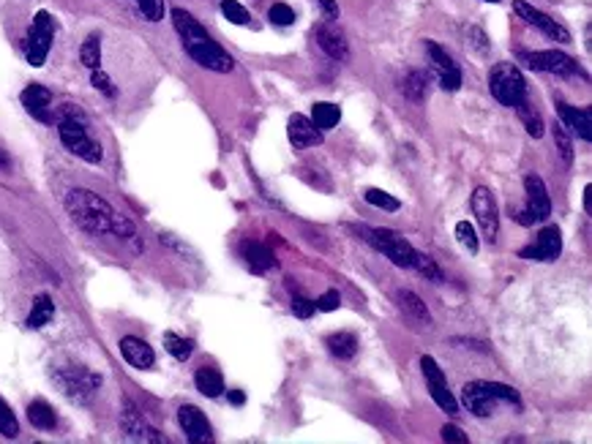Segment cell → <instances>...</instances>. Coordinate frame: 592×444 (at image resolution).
Returning <instances> with one entry per match:
<instances>
[{"instance_id":"cell-37","label":"cell","mask_w":592,"mask_h":444,"mask_svg":"<svg viewBox=\"0 0 592 444\" xmlns=\"http://www.w3.org/2000/svg\"><path fill=\"white\" fill-rule=\"evenodd\" d=\"M218 9L233 25H249V12L238 4V0H218Z\"/></svg>"},{"instance_id":"cell-27","label":"cell","mask_w":592,"mask_h":444,"mask_svg":"<svg viewBox=\"0 0 592 444\" xmlns=\"http://www.w3.org/2000/svg\"><path fill=\"white\" fill-rule=\"evenodd\" d=\"M52 319H55V303H52V298H50V294H39V298L33 300V308H30L25 324H28L30 330H39V327L50 324Z\"/></svg>"},{"instance_id":"cell-34","label":"cell","mask_w":592,"mask_h":444,"mask_svg":"<svg viewBox=\"0 0 592 444\" xmlns=\"http://www.w3.org/2000/svg\"><path fill=\"white\" fill-rule=\"evenodd\" d=\"M413 268H415L426 281H431V284H442V281H446V273H442V268L434 262V259H431L429 253L415 251V262H413Z\"/></svg>"},{"instance_id":"cell-23","label":"cell","mask_w":592,"mask_h":444,"mask_svg":"<svg viewBox=\"0 0 592 444\" xmlns=\"http://www.w3.org/2000/svg\"><path fill=\"white\" fill-rule=\"evenodd\" d=\"M557 113H560V123L565 129H571L579 139L589 142L592 139V121H589V109H579L571 106L565 101H557Z\"/></svg>"},{"instance_id":"cell-4","label":"cell","mask_w":592,"mask_h":444,"mask_svg":"<svg viewBox=\"0 0 592 444\" xmlns=\"http://www.w3.org/2000/svg\"><path fill=\"white\" fill-rule=\"evenodd\" d=\"M52 382L60 393L74 403H91V398L101 390V377L83 365H63L52 371Z\"/></svg>"},{"instance_id":"cell-43","label":"cell","mask_w":592,"mask_h":444,"mask_svg":"<svg viewBox=\"0 0 592 444\" xmlns=\"http://www.w3.org/2000/svg\"><path fill=\"white\" fill-rule=\"evenodd\" d=\"M467 47H472L478 55H486V52H489V39H486V33L480 30L478 25H472V27L467 30Z\"/></svg>"},{"instance_id":"cell-44","label":"cell","mask_w":592,"mask_h":444,"mask_svg":"<svg viewBox=\"0 0 592 444\" xmlns=\"http://www.w3.org/2000/svg\"><path fill=\"white\" fill-rule=\"evenodd\" d=\"M314 311H317L314 300L304 298V294H298V292L292 294V314H295V316H301V319H312V316H314Z\"/></svg>"},{"instance_id":"cell-17","label":"cell","mask_w":592,"mask_h":444,"mask_svg":"<svg viewBox=\"0 0 592 444\" xmlns=\"http://www.w3.org/2000/svg\"><path fill=\"white\" fill-rule=\"evenodd\" d=\"M121 428L129 439L134 441H167L154 425H147L145 417L137 412V406L131 401H123V412H121Z\"/></svg>"},{"instance_id":"cell-1","label":"cell","mask_w":592,"mask_h":444,"mask_svg":"<svg viewBox=\"0 0 592 444\" xmlns=\"http://www.w3.org/2000/svg\"><path fill=\"white\" fill-rule=\"evenodd\" d=\"M66 213L71 215V221L80 230H85L88 235H113L118 240L134 243L137 240V227L134 221L126 218L123 213H118L107 199H101L99 194L88 191V189H71L66 191Z\"/></svg>"},{"instance_id":"cell-19","label":"cell","mask_w":592,"mask_h":444,"mask_svg":"<svg viewBox=\"0 0 592 444\" xmlns=\"http://www.w3.org/2000/svg\"><path fill=\"white\" fill-rule=\"evenodd\" d=\"M287 136L289 142L298 147V151H306V147H317L322 144V131L306 118V115H292L287 123Z\"/></svg>"},{"instance_id":"cell-18","label":"cell","mask_w":592,"mask_h":444,"mask_svg":"<svg viewBox=\"0 0 592 444\" xmlns=\"http://www.w3.org/2000/svg\"><path fill=\"white\" fill-rule=\"evenodd\" d=\"M178 423H180V428H183V433H186V439L189 441H194V444H208V441H213V431H210V423H208V417L197 409V406H180L178 409Z\"/></svg>"},{"instance_id":"cell-14","label":"cell","mask_w":592,"mask_h":444,"mask_svg":"<svg viewBox=\"0 0 592 444\" xmlns=\"http://www.w3.org/2000/svg\"><path fill=\"white\" fill-rule=\"evenodd\" d=\"M560 251H563V235H560L557 227L551 224V227L541 230L538 240L533 245H525L519 251V256L530 259V262H554V259L560 256Z\"/></svg>"},{"instance_id":"cell-7","label":"cell","mask_w":592,"mask_h":444,"mask_svg":"<svg viewBox=\"0 0 592 444\" xmlns=\"http://www.w3.org/2000/svg\"><path fill=\"white\" fill-rule=\"evenodd\" d=\"M52 39H55V19L47 12H39L33 17V25L28 27V35H25V58L33 68L47 63Z\"/></svg>"},{"instance_id":"cell-45","label":"cell","mask_w":592,"mask_h":444,"mask_svg":"<svg viewBox=\"0 0 592 444\" xmlns=\"http://www.w3.org/2000/svg\"><path fill=\"white\" fill-rule=\"evenodd\" d=\"M268 17H271L273 25H281V27H287V25L295 22V12H292V6H287V4H273L271 12H268Z\"/></svg>"},{"instance_id":"cell-33","label":"cell","mask_w":592,"mask_h":444,"mask_svg":"<svg viewBox=\"0 0 592 444\" xmlns=\"http://www.w3.org/2000/svg\"><path fill=\"white\" fill-rule=\"evenodd\" d=\"M80 60L88 71H96L101 68V35L99 33H91L88 39L83 42L80 47Z\"/></svg>"},{"instance_id":"cell-5","label":"cell","mask_w":592,"mask_h":444,"mask_svg":"<svg viewBox=\"0 0 592 444\" xmlns=\"http://www.w3.org/2000/svg\"><path fill=\"white\" fill-rule=\"evenodd\" d=\"M489 90L502 106L516 109L527 98V80L516 63H497L489 71Z\"/></svg>"},{"instance_id":"cell-28","label":"cell","mask_w":592,"mask_h":444,"mask_svg":"<svg viewBox=\"0 0 592 444\" xmlns=\"http://www.w3.org/2000/svg\"><path fill=\"white\" fill-rule=\"evenodd\" d=\"M28 420H30L33 428H39V431H52L58 425V415L47 401H33L28 406Z\"/></svg>"},{"instance_id":"cell-9","label":"cell","mask_w":592,"mask_h":444,"mask_svg":"<svg viewBox=\"0 0 592 444\" xmlns=\"http://www.w3.org/2000/svg\"><path fill=\"white\" fill-rule=\"evenodd\" d=\"M519 60L533 68V71H546V74H557V77H573L579 74V63L557 50H543V52H519Z\"/></svg>"},{"instance_id":"cell-3","label":"cell","mask_w":592,"mask_h":444,"mask_svg":"<svg viewBox=\"0 0 592 444\" xmlns=\"http://www.w3.org/2000/svg\"><path fill=\"white\" fill-rule=\"evenodd\" d=\"M55 123H58V136H60L63 147L71 156H77L88 164H101L104 151H101V144L88 134L85 115L80 113L77 106L74 104L58 106V121Z\"/></svg>"},{"instance_id":"cell-21","label":"cell","mask_w":592,"mask_h":444,"mask_svg":"<svg viewBox=\"0 0 592 444\" xmlns=\"http://www.w3.org/2000/svg\"><path fill=\"white\" fill-rule=\"evenodd\" d=\"M121 354L131 368H139V371H147V368H154V362H156L154 347L142 339H134V336L121 339Z\"/></svg>"},{"instance_id":"cell-38","label":"cell","mask_w":592,"mask_h":444,"mask_svg":"<svg viewBox=\"0 0 592 444\" xmlns=\"http://www.w3.org/2000/svg\"><path fill=\"white\" fill-rule=\"evenodd\" d=\"M131 4L139 9V14H142L147 22L164 19V0H131Z\"/></svg>"},{"instance_id":"cell-42","label":"cell","mask_w":592,"mask_h":444,"mask_svg":"<svg viewBox=\"0 0 592 444\" xmlns=\"http://www.w3.org/2000/svg\"><path fill=\"white\" fill-rule=\"evenodd\" d=\"M486 385H489V390H492V395H494L497 401H505V403L516 406V409H522V395L516 393L513 387H508V385H500V382H486Z\"/></svg>"},{"instance_id":"cell-32","label":"cell","mask_w":592,"mask_h":444,"mask_svg":"<svg viewBox=\"0 0 592 444\" xmlns=\"http://www.w3.org/2000/svg\"><path fill=\"white\" fill-rule=\"evenodd\" d=\"M164 349H167L178 362H186V360L194 354V341L178 336V332H164Z\"/></svg>"},{"instance_id":"cell-39","label":"cell","mask_w":592,"mask_h":444,"mask_svg":"<svg viewBox=\"0 0 592 444\" xmlns=\"http://www.w3.org/2000/svg\"><path fill=\"white\" fill-rule=\"evenodd\" d=\"M0 433H4L6 439H14L20 433V423L14 417V412L9 409V403L0 398Z\"/></svg>"},{"instance_id":"cell-46","label":"cell","mask_w":592,"mask_h":444,"mask_svg":"<svg viewBox=\"0 0 592 444\" xmlns=\"http://www.w3.org/2000/svg\"><path fill=\"white\" fill-rule=\"evenodd\" d=\"M314 306H317V311L330 314V311H336V308L342 306V298H339V292H336V289H330V292L322 294L320 300H314Z\"/></svg>"},{"instance_id":"cell-35","label":"cell","mask_w":592,"mask_h":444,"mask_svg":"<svg viewBox=\"0 0 592 444\" xmlns=\"http://www.w3.org/2000/svg\"><path fill=\"white\" fill-rule=\"evenodd\" d=\"M551 134H554V144H557V151H560V159L571 167L573 164V139H571L568 129L557 121L551 126Z\"/></svg>"},{"instance_id":"cell-26","label":"cell","mask_w":592,"mask_h":444,"mask_svg":"<svg viewBox=\"0 0 592 444\" xmlns=\"http://www.w3.org/2000/svg\"><path fill=\"white\" fill-rule=\"evenodd\" d=\"M194 385H197V390H200L205 398H218L221 393H225V377H221V371H218V368H213V365L197 368Z\"/></svg>"},{"instance_id":"cell-24","label":"cell","mask_w":592,"mask_h":444,"mask_svg":"<svg viewBox=\"0 0 592 444\" xmlns=\"http://www.w3.org/2000/svg\"><path fill=\"white\" fill-rule=\"evenodd\" d=\"M396 303H399V308H401L407 316H410V319L423 322L426 327L431 324V314H429L426 303L418 298L413 289H399V292H396Z\"/></svg>"},{"instance_id":"cell-10","label":"cell","mask_w":592,"mask_h":444,"mask_svg":"<svg viewBox=\"0 0 592 444\" xmlns=\"http://www.w3.org/2000/svg\"><path fill=\"white\" fill-rule=\"evenodd\" d=\"M421 371H423V377H426V385H429V393H431L434 403L439 406L442 412L456 415V412H459V401H456L454 393L448 390L446 374H442V368L437 365V360L429 357V354H423V357H421Z\"/></svg>"},{"instance_id":"cell-8","label":"cell","mask_w":592,"mask_h":444,"mask_svg":"<svg viewBox=\"0 0 592 444\" xmlns=\"http://www.w3.org/2000/svg\"><path fill=\"white\" fill-rule=\"evenodd\" d=\"M525 194H527V205L519 210L516 221H519L522 227H530V224H535V221H549L551 199H549V191H546V183L535 172H530L525 177Z\"/></svg>"},{"instance_id":"cell-40","label":"cell","mask_w":592,"mask_h":444,"mask_svg":"<svg viewBox=\"0 0 592 444\" xmlns=\"http://www.w3.org/2000/svg\"><path fill=\"white\" fill-rule=\"evenodd\" d=\"M456 238H459V243H462L470 253H478L480 243H478V232H475V227L470 224V221H459V224H456Z\"/></svg>"},{"instance_id":"cell-51","label":"cell","mask_w":592,"mask_h":444,"mask_svg":"<svg viewBox=\"0 0 592 444\" xmlns=\"http://www.w3.org/2000/svg\"><path fill=\"white\" fill-rule=\"evenodd\" d=\"M486 4H500V0H486Z\"/></svg>"},{"instance_id":"cell-13","label":"cell","mask_w":592,"mask_h":444,"mask_svg":"<svg viewBox=\"0 0 592 444\" xmlns=\"http://www.w3.org/2000/svg\"><path fill=\"white\" fill-rule=\"evenodd\" d=\"M472 213L478 218L480 230H484V235L494 243L497 235H500V210H497V202H494V194L489 189H475L472 191Z\"/></svg>"},{"instance_id":"cell-12","label":"cell","mask_w":592,"mask_h":444,"mask_svg":"<svg viewBox=\"0 0 592 444\" xmlns=\"http://www.w3.org/2000/svg\"><path fill=\"white\" fill-rule=\"evenodd\" d=\"M513 12L519 14L530 27H535V30H541L543 35H549L551 42H560V44H571V42H573V39H571V30H568L565 25H560L557 19H551L549 14L538 12L535 6L525 4V0H516Z\"/></svg>"},{"instance_id":"cell-11","label":"cell","mask_w":592,"mask_h":444,"mask_svg":"<svg viewBox=\"0 0 592 444\" xmlns=\"http://www.w3.org/2000/svg\"><path fill=\"white\" fill-rule=\"evenodd\" d=\"M426 52H429V63H431V74H434L437 85L448 93H456L462 88V71L454 63V58L437 42H426Z\"/></svg>"},{"instance_id":"cell-6","label":"cell","mask_w":592,"mask_h":444,"mask_svg":"<svg viewBox=\"0 0 592 444\" xmlns=\"http://www.w3.org/2000/svg\"><path fill=\"white\" fill-rule=\"evenodd\" d=\"M360 235L368 245L385 253L396 268H413L415 248L410 245V240H404L401 235H396L391 230H368V227H360Z\"/></svg>"},{"instance_id":"cell-2","label":"cell","mask_w":592,"mask_h":444,"mask_svg":"<svg viewBox=\"0 0 592 444\" xmlns=\"http://www.w3.org/2000/svg\"><path fill=\"white\" fill-rule=\"evenodd\" d=\"M172 25L180 35L183 42V50H186V55L208 68V71H216V74H230L235 68V60L227 50H221L213 39L210 33L186 12V9H172Z\"/></svg>"},{"instance_id":"cell-29","label":"cell","mask_w":592,"mask_h":444,"mask_svg":"<svg viewBox=\"0 0 592 444\" xmlns=\"http://www.w3.org/2000/svg\"><path fill=\"white\" fill-rule=\"evenodd\" d=\"M401 93L410 101H423L429 96V77L423 71H407V77L401 80Z\"/></svg>"},{"instance_id":"cell-25","label":"cell","mask_w":592,"mask_h":444,"mask_svg":"<svg viewBox=\"0 0 592 444\" xmlns=\"http://www.w3.org/2000/svg\"><path fill=\"white\" fill-rule=\"evenodd\" d=\"M325 347L333 357L339 360H352L358 354V336L355 332H347V330H339V332H330V336L325 339Z\"/></svg>"},{"instance_id":"cell-41","label":"cell","mask_w":592,"mask_h":444,"mask_svg":"<svg viewBox=\"0 0 592 444\" xmlns=\"http://www.w3.org/2000/svg\"><path fill=\"white\" fill-rule=\"evenodd\" d=\"M91 85L99 90V93H104L107 98H115L118 96V88H115V82L109 80V74L107 71H101V68H96V71H91Z\"/></svg>"},{"instance_id":"cell-52","label":"cell","mask_w":592,"mask_h":444,"mask_svg":"<svg viewBox=\"0 0 592 444\" xmlns=\"http://www.w3.org/2000/svg\"><path fill=\"white\" fill-rule=\"evenodd\" d=\"M549 4H554V0H549Z\"/></svg>"},{"instance_id":"cell-36","label":"cell","mask_w":592,"mask_h":444,"mask_svg":"<svg viewBox=\"0 0 592 444\" xmlns=\"http://www.w3.org/2000/svg\"><path fill=\"white\" fill-rule=\"evenodd\" d=\"M363 199H366L368 205L383 207V210H391V213H396V210L401 207V202H399L396 197H391L388 191H380V189H368V191L363 194Z\"/></svg>"},{"instance_id":"cell-47","label":"cell","mask_w":592,"mask_h":444,"mask_svg":"<svg viewBox=\"0 0 592 444\" xmlns=\"http://www.w3.org/2000/svg\"><path fill=\"white\" fill-rule=\"evenodd\" d=\"M442 439H446V441H459V444H467V441H470L459 425H446V428H442Z\"/></svg>"},{"instance_id":"cell-20","label":"cell","mask_w":592,"mask_h":444,"mask_svg":"<svg viewBox=\"0 0 592 444\" xmlns=\"http://www.w3.org/2000/svg\"><path fill=\"white\" fill-rule=\"evenodd\" d=\"M314 35H317V44L322 47V52H325L328 58L339 60V63H344V60L350 58V47H347V42H344V35L339 33V27L322 22V25L314 27Z\"/></svg>"},{"instance_id":"cell-48","label":"cell","mask_w":592,"mask_h":444,"mask_svg":"<svg viewBox=\"0 0 592 444\" xmlns=\"http://www.w3.org/2000/svg\"><path fill=\"white\" fill-rule=\"evenodd\" d=\"M317 4L325 9V14H328L330 19H336V17H339V4H336V0H317Z\"/></svg>"},{"instance_id":"cell-15","label":"cell","mask_w":592,"mask_h":444,"mask_svg":"<svg viewBox=\"0 0 592 444\" xmlns=\"http://www.w3.org/2000/svg\"><path fill=\"white\" fill-rule=\"evenodd\" d=\"M22 106L28 109V115L36 118L39 123H52L55 121L52 93L44 85H39V82H33V85H28L22 90Z\"/></svg>"},{"instance_id":"cell-22","label":"cell","mask_w":592,"mask_h":444,"mask_svg":"<svg viewBox=\"0 0 592 444\" xmlns=\"http://www.w3.org/2000/svg\"><path fill=\"white\" fill-rule=\"evenodd\" d=\"M241 256L254 273H268L271 268H276V253L260 240H243L241 243Z\"/></svg>"},{"instance_id":"cell-16","label":"cell","mask_w":592,"mask_h":444,"mask_svg":"<svg viewBox=\"0 0 592 444\" xmlns=\"http://www.w3.org/2000/svg\"><path fill=\"white\" fill-rule=\"evenodd\" d=\"M462 401L475 417H492L497 412V398L492 395L486 382H467L462 387Z\"/></svg>"},{"instance_id":"cell-31","label":"cell","mask_w":592,"mask_h":444,"mask_svg":"<svg viewBox=\"0 0 592 444\" xmlns=\"http://www.w3.org/2000/svg\"><path fill=\"white\" fill-rule=\"evenodd\" d=\"M516 113H519V118H522V123H525V129H527L530 136H535V139L543 136V131H546L543 118H541V113H538V109H535L527 98H525L519 106H516Z\"/></svg>"},{"instance_id":"cell-50","label":"cell","mask_w":592,"mask_h":444,"mask_svg":"<svg viewBox=\"0 0 592 444\" xmlns=\"http://www.w3.org/2000/svg\"><path fill=\"white\" fill-rule=\"evenodd\" d=\"M0 169H12V159L4 151H0Z\"/></svg>"},{"instance_id":"cell-30","label":"cell","mask_w":592,"mask_h":444,"mask_svg":"<svg viewBox=\"0 0 592 444\" xmlns=\"http://www.w3.org/2000/svg\"><path fill=\"white\" fill-rule=\"evenodd\" d=\"M339 121H342V109H339L336 104H330V101H320V104H314L312 123H314L320 131H330Z\"/></svg>"},{"instance_id":"cell-49","label":"cell","mask_w":592,"mask_h":444,"mask_svg":"<svg viewBox=\"0 0 592 444\" xmlns=\"http://www.w3.org/2000/svg\"><path fill=\"white\" fill-rule=\"evenodd\" d=\"M230 401H233V403H238V406H241V403H243V401H246V395H243V393H241V390H233V393H230Z\"/></svg>"}]
</instances>
